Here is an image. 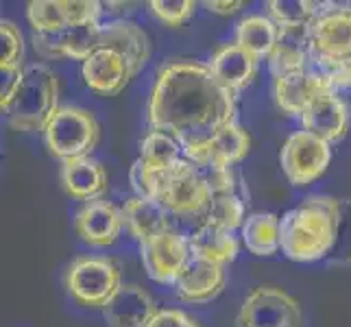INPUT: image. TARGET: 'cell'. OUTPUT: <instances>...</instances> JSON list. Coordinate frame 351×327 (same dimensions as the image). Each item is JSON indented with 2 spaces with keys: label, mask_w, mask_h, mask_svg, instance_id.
<instances>
[{
  "label": "cell",
  "mask_w": 351,
  "mask_h": 327,
  "mask_svg": "<svg viewBox=\"0 0 351 327\" xmlns=\"http://www.w3.org/2000/svg\"><path fill=\"white\" fill-rule=\"evenodd\" d=\"M147 118L151 131L173 136L192 162L216 133L236 123V94L214 79L208 64L173 59L157 70Z\"/></svg>",
  "instance_id": "cell-1"
},
{
  "label": "cell",
  "mask_w": 351,
  "mask_h": 327,
  "mask_svg": "<svg viewBox=\"0 0 351 327\" xmlns=\"http://www.w3.org/2000/svg\"><path fill=\"white\" fill-rule=\"evenodd\" d=\"M338 199L310 195L280 218V247L293 262L330 258L336 240Z\"/></svg>",
  "instance_id": "cell-2"
},
{
  "label": "cell",
  "mask_w": 351,
  "mask_h": 327,
  "mask_svg": "<svg viewBox=\"0 0 351 327\" xmlns=\"http://www.w3.org/2000/svg\"><path fill=\"white\" fill-rule=\"evenodd\" d=\"M59 94H62V83H59L57 72L51 66H24L20 88L5 112L9 125L24 133L44 131L48 120L62 107L59 105Z\"/></svg>",
  "instance_id": "cell-3"
},
{
  "label": "cell",
  "mask_w": 351,
  "mask_h": 327,
  "mask_svg": "<svg viewBox=\"0 0 351 327\" xmlns=\"http://www.w3.org/2000/svg\"><path fill=\"white\" fill-rule=\"evenodd\" d=\"M42 133L48 153L66 162L92 155L101 142V123L86 107L62 105Z\"/></svg>",
  "instance_id": "cell-4"
},
{
  "label": "cell",
  "mask_w": 351,
  "mask_h": 327,
  "mask_svg": "<svg viewBox=\"0 0 351 327\" xmlns=\"http://www.w3.org/2000/svg\"><path fill=\"white\" fill-rule=\"evenodd\" d=\"M212 188L203 171L188 162L186 157L173 171L157 173L153 201L160 203L168 214L184 218L203 216L208 205L212 203Z\"/></svg>",
  "instance_id": "cell-5"
},
{
  "label": "cell",
  "mask_w": 351,
  "mask_h": 327,
  "mask_svg": "<svg viewBox=\"0 0 351 327\" xmlns=\"http://www.w3.org/2000/svg\"><path fill=\"white\" fill-rule=\"evenodd\" d=\"M64 284L68 295L81 308L103 310L123 286L120 269L112 258L81 256L66 269Z\"/></svg>",
  "instance_id": "cell-6"
},
{
  "label": "cell",
  "mask_w": 351,
  "mask_h": 327,
  "mask_svg": "<svg viewBox=\"0 0 351 327\" xmlns=\"http://www.w3.org/2000/svg\"><path fill=\"white\" fill-rule=\"evenodd\" d=\"M310 57L317 62H351V5L319 3L310 22Z\"/></svg>",
  "instance_id": "cell-7"
},
{
  "label": "cell",
  "mask_w": 351,
  "mask_h": 327,
  "mask_svg": "<svg viewBox=\"0 0 351 327\" xmlns=\"http://www.w3.org/2000/svg\"><path fill=\"white\" fill-rule=\"evenodd\" d=\"M332 162V144L308 131L290 133L280 151V164L286 179L295 188L314 184Z\"/></svg>",
  "instance_id": "cell-8"
},
{
  "label": "cell",
  "mask_w": 351,
  "mask_h": 327,
  "mask_svg": "<svg viewBox=\"0 0 351 327\" xmlns=\"http://www.w3.org/2000/svg\"><path fill=\"white\" fill-rule=\"evenodd\" d=\"M304 312L299 301L277 286L253 288L242 301L238 327H301Z\"/></svg>",
  "instance_id": "cell-9"
},
{
  "label": "cell",
  "mask_w": 351,
  "mask_h": 327,
  "mask_svg": "<svg viewBox=\"0 0 351 327\" xmlns=\"http://www.w3.org/2000/svg\"><path fill=\"white\" fill-rule=\"evenodd\" d=\"M103 11L96 0H31L27 20L33 33H59L79 24H101Z\"/></svg>",
  "instance_id": "cell-10"
},
{
  "label": "cell",
  "mask_w": 351,
  "mask_h": 327,
  "mask_svg": "<svg viewBox=\"0 0 351 327\" xmlns=\"http://www.w3.org/2000/svg\"><path fill=\"white\" fill-rule=\"evenodd\" d=\"M140 258L153 282L175 286L181 273L186 271L188 262L192 260V253L188 238L175 232V229H168V232L142 242Z\"/></svg>",
  "instance_id": "cell-11"
},
{
  "label": "cell",
  "mask_w": 351,
  "mask_h": 327,
  "mask_svg": "<svg viewBox=\"0 0 351 327\" xmlns=\"http://www.w3.org/2000/svg\"><path fill=\"white\" fill-rule=\"evenodd\" d=\"M325 92H334V90L328 83V79L310 62L304 68L275 77L273 81V94L277 107L284 114L295 118H301V114L310 107V103Z\"/></svg>",
  "instance_id": "cell-12"
},
{
  "label": "cell",
  "mask_w": 351,
  "mask_h": 327,
  "mask_svg": "<svg viewBox=\"0 0 351 327\" xmlns=\"http://www.w3.org/2000/svg\"><path fill=\"white\" fill-rule=\"evenodd\" d=\"M103 24V22H101ZM101 24H79L59 33H33V48L42 59H86L99 48Z\"/></svg>",
  "instance_id": "cell-13"
},
{
  "label": "cell",
  "mask_w": 351,
  "mask_h": 327,
  "mask_svg": "<svg viewBox=\"0 0 351 327\" xmlns=\"http://www.w3.org/2000/svg\"><path fill=\"white\" fill-rule=\"evenodd\" d=\"M81 75L86 86L101 96H116L123 92L129 81L136 77L123 53L114 48H96L83 62Z\"/></svg>",
  "instance_id": "cell-14"
},
{
  "label": "cell",
  "mask_w": 351,
  "mask_h": 327,
  "mask_svg": "<svg viewBox=\"0 0 351 327\" xmlns=\"http://www.w3.org/2000/svg\"><path fill=\"white\" fill-rule=\"evenodd\" d=\"M123 227V212L105 199L83 203L75 216V232L90 247H112Z\"/></svg>",
  "instance_id": "cell-15"
},
{
  "label": "cell",
  "mask_w": 351,
  "mask_h": 327,
  "mask_svg": "<svg viewBox=\"0 0 351 327\" xmlns=\"http://www.w3.org/2000/svg\"><path fill=\"white\" fill-rule=\"evenodd\" d=\"M301 127L328 144L341 142L349 131V109L338 92H325L301 114Z\"/></svg>",
  "instance_id": "cell-16"
},
{
  "label": "cell",
  "mask_w": 351,
  "mask_h": 327,
  "mask_svg": "<svg viewBox=\"0 0 351 327\" xmlns=\"http://www.w3.org/2000/svg\"><path fill=\"white\" fill-rule=\"evenodd\" d=\"M99 48H114L123 53L133 70V75L147 66L151 59V38L138 22L127 18H116L101 24Z\"/></svg>",
  "instance_id": "cell-17"
},
{
  "label": "cell",
  "mask_w": 351,
  "mask_h": 327,
  "mask_svg": "<svg viewBox=\"0 0 351 327\" xmlns=\"http://www.w3.org/2000/svg\"><path fill=\"white\" fill-rule=\"evenodd\" d=\"M59 179H62L66 195L83 203L103 199L107 188H110V177H107L105 166L99 160H94L92 155L62 162Z\"/></svg>",
  "instance_id": "cell-18"
},
{
  "label": "cell",
  "mask_w": 351,
  "mask_h": 327,
  "mask_svg": "<svg viewBox=\"0 0 351 327\" xmlns=\"http://www.w3.org/2000/svg\"><path fill=\"white\" fill-rule=\"evenodd\" d=\"M155 314V299L138 284H123L103 308V317L110 327H147Z\"/></svg>",
  "instance_id": "cell-19"
},
{
  "label": "cell",
  "mask_w": 351,
  "mask_h": 327,
  "mask_svg": "<svg viewBox=\"0 0 351 327\" xmlns=\"http://www.w3.org/2000/svg\"><path fill=\"white\" fill-rule=\"evenodd\" d=\"M225 284V266L192 258L175 284V293L186 304H208L223 293Z\"/></svg>",
  "instance_id": "cell-20"
},
{
  "label": "cell",
  "mask_w": 351,
  "mask_h": 327,
  "mask_svg": "<svg viewBox=\"0 0 351 327\" xmlns=\"http://www.w3.org/2000/svg\"><path fill=\"white\" fill-rule=\"evenodd\" d=\"M251 149L249 133L238 123L227 125L199 151L192 164L199 168H232L242 162Z\"/></svg>",
  "instance_id": "cell-21"
},
{
  "label": "cell",
  "mask_w": 351,
  "mask_h": 327,
  "mask_svg": "<svg viewBox=\"0 0 351 327\" xmlns=\"http://www.w3.org/2000/svg\"><path fill=\"white\" fill-rule=\"evenodd\" d=\"M208 68L212 70L214 79L219 81L223 88L238 94L240 90H245L249 86L253 77H256L258 59L249 55L247 51H242L234 42V44L221 46L208 62Z\"/></svg>",
  "instance_id": "cell-22"
},
{
  "label": "cell",
  "mask_w": 351,
  "mask_h": 327,
  "mask_svg": "<svg viewBox=\"0 0 351 327\" xmlns=\"http://www.w3.org/2000/svg\"><path fill=\"white\" fill-rule=\"evenodd\" d=\"M123 225L131 238H136L140 245L155 236H160L171 229V214L153 199L131 197L123 205Z\"/></svg>",
  "instance_id": "cell-23"
},
{
  "label": "cell",
  "mask_w": 351,
  "mask_h": 327,
  "mask_svg": "<svg viewBox=\"0 0 351 327\" xmlns=\"http://www.w3.org/2000/svg\"><path fill=\"white\" fill-rule=\"evenodd\" d=\"M310 62V24L306 27H280V38L269 57L273 77L304 68Z\"/></svg>",
  "instance_id": "cell-24"
},
{
  "label": "cell",
  "mask_w": 351,
  "mask_h": 327,
  "mask_svg": "<svg viewBox=\"0 0 351 327\" xmlns=\"http://www.w3.org/2000/svg\"><path fill=\"white\" fill-rule=\"evenodd\" d=\"M188 245L192 258L219 266L234 262L238 256V240L234 232L208 223H201V227L195 229V234L188 236Z\"/></svg>",
  "instance_id": "cell-25"
},
{
  "label": "cell",
  "mask_w": 351,
  "mask_h": 327,
  "mask_svg": "<svg viewBox=\"0 0 351 327\" xmlns=\"http://www.w3.org/2000/svg\"><path fill=\"white\" fill-rule=\"evenodd\" d=\"M242 242L249 253L271 258L280 253V216L273 212H253L242 223Z\"/></svg>",
  "instance_id": "cell-26"
},
{
  "label": "cell",
  "mask_w": 351,
  "mask_h": 327,
  "mask_svg": "<svg viewBox=\"0 0 351 327\" xmlns=\"http://www.w3.org/2000/svg\"><path fill=\"white\" fill-rule=\"evenodd\" d=\"M280 38V27L264 14H253L236 24V44L260 59H269Z\"/></svg>",
  "instance_id": "cell-27"
},
{
  "label": "cell",
  "mask_w": 351,
  "mask_h": 327,
  "mask_svg": "<svg viewBox=\"0 0 351 327\" xmlns=\"http://www.w3.org/2000/svg\"><path fill=\"white\" fill-rule=\"evenodd\" d=\"M138 160L149 166L155 173H166L184 160L181 144L164 131H149L140 140V157Z\"/></svg>",
  "instance_id": "cell-28"
},
{
  "label": "cell",
  "mask_w": 351,
  "mask_h": 327,
  "mask_svg": "<svg viewBox=\"0 0 351 327\" xmlns=\"http://www.w3.org/2000/svg\"><path fill=\"white\" fill-rule=\"evenodd\" d=\"M203 223L216 225L234 232L245 223V201L236 192H225V195H214L208 210L201 216Z\"/></svg>",
  "instance_id": "cell-29"
},
{
  "label": "cell",
  "mask_w": 351,
  "mask_h": 327,
  "mask_svg": "<svg viewBox=\"0 0 351 327\" xmlns=\"http://www.w3.org/2000/svg\"><path fill=\"white\" fill-rule=\"evenodd\" d=\"M264 7L277 27H306L319 11V3L312 0H269Z\"/></svg>",
  "instance_id": "cell-30"
},
{
  "label": "cell",
  "mask_w": 351,
  "mask_h": 327,
  "mask_svg": "<svg viewBox=\"0 0 351 327\" xmlns=\"http://www.w3.org/2000/svg\"><path fill=\"white\" fill-rule=\"evenodd\" d=\"M330 258L341 266L351 264V199H338L336 240Z\"/></svg>",
  "instance_id": "cell-31"
},
{
  "label": "cell",
  "mask_w": 351,
  "mask_h": 327,
  "mask_svg": "<svg viewBox=\"0 0 351 327\" xmlns=\"http://www.w3.org/2000/svg\"><path fill=\"white\" fill-rule=\"evenodd\" d=\"M149 7L151 14L171 29L184 27L197 11L195 0H151Z\"/></svg>",
  "instance_id": "cell-32"
},
{
  "label": "cell",
  "mask_w": 351,
  "mask_h": 327,
  "mask_svg": "<svg viewBox=\"0 0 351 327\" xmlns=\"http://www.w3.org/2000/svg\"><path fill=\"white\" fill-rule=\"evenodd\" d=\"M24 38L18 24L0 20V66H22Z\"/></svg>",
  "instance_id": "cell-33"
},
{
  "label": "cell",
  "mask_w": 351,
  "mask_h": 327,
  "mask_svg": "<svg viewBox=\"0 0 351 327\" xmlns=\"http://www.w3.org/2000/svg\"><path fill=\"white\" fill-rule=\"evenodd\" d=\"M310 64L328 79L334 92L351 88V62H317L310 57Z\"/></svg>",
  "instance_id": "cell-34"
},
{
  "label": "cell",
  "mask_w": 351,
  "mask_h": 327,
  "mask_svg": "<svg viewBox=\"0 0 351 327\" xmlns=\"http://www.w3.org/2000/svg\"><path fill=\"white\" fill-rule=\"evenodd\" d=\"M24 66H0V112H7V107L14 101L20 88Z\"/></svg>",
  "instance_id": "cell-35"
},
{
  "label": "cell",
  "mask_w": 351,
  "mask_h": 327,
  "mask_svg": "<svg viewBox=\"0 0 351 327\" xmlns=\"http://www.w3.org/2000/svg\"><path fill=\"white\" fill-rule=\"evenodd\" d=\"M147 327H201L195 319L184 310H157L155 317L149 321Z\"/></svg>",
  "instance_id": "cell-36"
},
{
  "label": "cell",
  "mask_w": 351,
  "mask_h": 327,
  "mask_svg": "<svg viewBox=\"0 0 351 327\" xmlns=\"http://www.w3.org/2000/svg\"><path fill=\"white\" fill-rule=\"evenodd\" d=\"M203 7L216 16H234L245 7V3L242 0H205Z\"/></svg>",
  "instance_id": "cell-37"
}]
</instances>
